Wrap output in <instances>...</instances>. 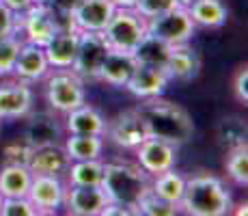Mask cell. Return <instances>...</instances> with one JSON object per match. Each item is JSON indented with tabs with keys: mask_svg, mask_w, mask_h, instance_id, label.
Segmentation results:
<instances>
[{
	"mask_svg": "<svg viewBox=\"0 0 248 216\" xmlns=\"http://www.w3.org/2000/svg\"><path fill=\"white\" fill-rule=\"evenodd\" d=\"M147 33L160 37L162 41L170 43V46H179V43H190L197 33V26H194L188 9L177 7L169 13L147 20Z\"/></svg>",
	"mask_w": 248,
	"mask_h": 216,
	"instance_id": "8",
	"label": "cell"
},
{
	"mask_svg": "<svg viewBox=\"0 0 248 216\" xmlns=\"http://www.w3.org/2000/svg\"><path fill=\"white\" fill-rule=\"evenodd\" d=\"M190 2H192V0H179V7H188Z\"/></svg>",
	"mask_w": 248,
	"mask_h": 216,
	"instance_id": "41",
	"label": "cell"
},
{
	"mask_svg": "<svg viewBox=\"0 0 248 216\" xmlns=\"http://www.w3.org/2000/svg\"><path fill=\"white\" fill-rule=\"evenodd\" d=\"M50 71H52V67L47 63L44 48L35 46V43L22 41L20 54H17L11 78L22 80V83H26V84H35V83H39V80H44Z\"/></svg>",
	"mask_w": 248,
	"mask_h": 216,
	"instance_id": "13",
	"label": "cell"
},
{
	"mask_svg": "<svg viewBox=\"0 0 248 216\" xmlns=\"http://www.w3.org/2000/svg\"><path fill=\"white\" fill-rule=\"evenodd\" d=\"M136 59L132 52H121V50H112L106 54L102 69H99V78L102 83L114 86V89H125L127 80H130L132 71L136 67Z\"/></svg>",
	"mask_w": 248,
	"mask_h": 216,
	"instance_id": "22",
	"label": "cell"
},
{
	"mask_svg": "<svg viewBox=\"0 0 248 216\" xmlns=\"http://www.w3.org/2000/svg\"><path fill=\"white\" fill-rule=\"evenodd\" d=\"M218 143L227 151L246 145V123L240 117H225L218 126Z\"/></svg>",
	"mask_w": 248,
	"mask_h": 216,
	"instance_id": "29",
	"label": "cell"
},
{
	"mask_svg": "<svg viewBox=\"0 0 248 216\" xmlns=\"http://www.w3.org/2000/svg\"><path fill=\"white\" fill-rule=\"evenodd\" d=\"M2 2L7 4L13 13H17V16H20V13H24L26 9H31L32 4H35V0H2Z\"/></svg>",
	"mask_w": 248,
	"mask_h": 216,
	"instance_id": "39",
	"label": "cell"
},
{
	"mask_svg": "<svg viewBox=\"0 0 248 216\" xmlns=\"http://www.w3.org/2000/svg\"><path fill=\"white\" fill-rule=\"evenodd\" d=\"M138 115L142 117L149 136L162 138V141L170 143V145L179 147L192 138L194 134V123L190 113L184 106L175 102H169L160 95V98H149L140 100L136 106Z\"/></svg>",
	"mask_w": 248,
	"mask_h": 216,
	"instance_id": "1",
	"label": "cell"
},
{
	"mask_svg": "<svg viewBox=\"0 0 248 216\" xmlns=\"http://www.w3.org/2000/svg\"><path fill=\"white\" fill-rule=\"evenodd\" d=\"M177 7H179V0H138L134 9L145 20H151V17H158L162 13H169Z\"/></svg>",
	"mask_w": 248,
	"mask_h": 216,
	"instance_id": "34",
	"label": "cell"
},
{
	"mask_svg": "<svg viewBox=\"0 0 248 216\" xmlns=\"http://www.w3.org/2000/svg\"><path fill=\"white\" fill-rule=\"evenodd\" d=\"M61 17L47 2H35L17 16V35L22 41L44 48L59 33Z\"/></svg>",
	"mask_w": 248,
	"mask_h": 216,
	"instance_id": "6",
	"label": "cell"
},
{
	"mask_svg": "<svg viewBox=\"0 0 248 216\" xmlns=\"http://www.w3.org/2000/svg\"><path fill=\"white\" fill-rule=\"evenodd\" d=\"M26 197L39 214H56L61 208H65L67 184L63 182V177L56 175H32Z\"/></svg>",
	"mask_w": 248,
	"mask_h": 216,
	"instance_id": "9",
	"label": "cell"
},
{
	"mask_svg": "<svg viewBox=\"0 0 248 216\" xmlns=\"http://www.w3.org/2000/svg\"><path fill=\"white\" fill-rule=\"evenodd\" d=\"M233 91H235V98L240 100L242 104L248 102V67H240V71L235 74V80H233Z\"/></svg>",
	"mask_w": 248,
	"mask_h": 216,
	"instance_id": "37",
	"label": "cell"
},
{
	"mask_svg": "<svg viewBox=\"0 0 248 216\" xmlns=\"http://www.w3.org/2000/svg\"><path fill=\"white\" fill-rule=\"evenodd\" d=\"M20 48H22L20 35L0 37V78H11Z\"/></svg>",
	"mask_w": 248,
	"mask_h": 216,
	"instance_id": "31",
	"label": "cell"
},
{
	"mask_svg": "<svg viewBox=\"0 0 248 216\" xmlns=\"http://www.w3.org/2000/svg\"><path fill=\"white\" fill-rule=\"evenodd\" d=\"M102 190L110 203L130 208L136 214V205L151 190V175L138 166V162H104Z\"/></svg>",
	"mask_w": 248,
	"mask_h": 216,
	"instance_id": "2",
	"label": "cell"
},
{
	"mask_svg": "<svg viewBox=\"0 0 248 216\" xmlns=\"http://www.w3.org/2000/svg\"><path fill=\"white\" fill-rule=\"evenodd\" d=\"M78 43L80 31L76 26L59 28V33L44 46V52L52 69H71L76 54H78Z\"/></svg>",
	"mask_w": 248,
	"mask_h": 216,
	"instance_id": "16",
	"label": "cell"
},
{
	"mask_svg": "<svg viewBox=\"0 0 248 216\" xmlns=\"http://www.w3.org/2000/svg\"><path fill=\"white\" fill-rule=\"evenodd\" d=\"M71 165L67 151H65L63 143H54V145L35 147L31 160H28V169L32 175H56L65 177Z\"/></svg>",
	"mask_w": 248,
	"mask_h": 216,
	"instance_id": "18",
	"label": "cell"
},
{
	"mask_svg": "<svg viewBox=\"0 0 248 216\" xmlns=\"http://www.w3.org/2000/svg\"><path fill=\"white\" fill-rule=\"evenodd\" d=\"M69 160H93L102 158L104 153V136L95 134H67L63 141Z\"/></svg>",
	"mask_w": 248,
	"mask_h": 216,
	"instance_id": "25",
	"label": "cell"
},
{
	"mask_svg": "<svg viewBox=\"0 0 248 216\" xmlns=\"http://www.w3.org/2000/svg\"><path fill=\"white\" fill-rule=\"evenodd\" d=\"M32 151H35V147H32L24 136L13 138V141H9L7 145L2 147L4 165H26L28 166V160H31Z\"/></svg>",
	"mask_w": 248,
	"mask_h": 216,
	"instance_id": "33",
	"label": "cell"
},
{
	"mask_svg": "<svg viewBox=\"0 0 248 216\" xmlns=\"http://www.w3.org/2000/svg\"><path fill=\"white\" fill-rule=\"evenodd\" d=\"M106 117L97 108L89 106L87 102L82 106L65 113V132L67 134H95V136H106Z\"/></svg>",
	"mask_w": 248,
	"mask_h": 216,
	"instance_id": "21",
	"label": "cell"
},
{
	"mask_svg": "<svg viewBox=\"0 0 248 216\" xmlns=\"http://www.w3.org/2000/svg\"><path fill=\"white\" fill-rule=\"evenodd\" d=\"M32 182V173L26 165H4L0 169V195L2 199L26 197Z\"/></svg>",
	"mask_w": 248,
	"mask_h": 216,
	"instance_id": "24",
	"label": "cell"
},
{
	"mask_svg": "<svg viewBox=\"0 0 248 216\" xmlns=\"http://www.w3.org/2000/svg\"><path fill=\"white\" fill-rule=\"evenodd\" d=\"M170 50L173 46L166 41H162L160 37L147 33L140 39V43L134 48V59L136 63H145V65H155V67H166V61L170 56Z\"/></svg>",
	"mask_w": 248,
	"mask_h": 216,
	"instance_id": "26",
	"label": "cell"
},
{
	"mask_svg": "<svg viewBox=\"0 0 248 216\" xmlns=\"http://www.w3.org/2000/svg\"><path fill=\"white\" fill-rule=\"evenodd\" d=\"M186 9L194 26L201 28H220L229 20V11L222 0H192Z\"/></svg>",
	"mask_w": 248,
	"mask_h": 216,
	"instance_id": "23",
	"label": "cell"
},
{
	"mask_svg": "<svg viewBox=\"0 0 248 216\" xmlns=\"http://www.w3.org/2000/svg\"><path fill=\"white\" fill-rule=\"evenodd\" d=\"M110 203L102 186H67L65 208L74 216H104V210Z\"/></svg>",
	"mask_w": 248,
	"mask_h": 216,
	"instance_id": "14",
	"label": "cell"
},
{
	"mask_svg": "<svg viewBox=\"0 0 248 216\" xmlns=\"http://www.w3.org/2000/svg\"><path fill=\"white\" fill-rule=\"evenodd\" d=\"M7 35H17V13H13L0 0V37Z\"/></svg>",
	"mask_w": 248,
	"mask_h": 216,
	"instance_id": "36",
	"label": "cell"
},
{
	"mask_svg": "<svg viewBox=\"0 0 248 216\" xmlns=\"http://www.w3.org/2000/svg\"><path fill=\"white\" fill-rule=\"evenodd\" d=\"M35 2H46V0H35Z\"/></svg>",
	"mask_w": 248,
	"mask_h": 216,
	"instance_id": "43",
	"label": "cell"
},
{
	"mask_svg": "<svg viewBox=\"0 0 248 216\" xmlns=\"http://www.w3.org/2000/svg\"><path fill=\"white\" fill-rule=\"evenodd\" d=\"M28 123L26 130H24L22 136L31 143L32 147H46V145H54V143H61L63 138V123L56 117L54 113H28Z\"/></svg>",
	"mask_w": 248,
	"mask_h": 216,
	"instance_id": "17",
	"label": "cell"
},
{
	"mask_svg": "<svg viewBox=\"0 0 248 216\" xmlns=\"http://www.w3.org/2000/svg\"><path fill=\"white\" fill-rule=\"evenodd\" d=\"M35 95L31 84L22 80L0 84V121L2 119H24L32 110Z\"/></svg>",
	"mask_w": 248,
	"mask_h": 216,
	"instance_id": "15",
	"label": "cell"
},
{
	"mask_svg": "<svg viewBox=\"0 0 248 216\" xmlns=\"http://www.w3.org/2000/svg\"><path fill=\"white\" fill-rule=\"evenodd\" d=\"M233 199L222 180L212 173H197L186 180L179 210L192 216H225L231 212Z\"/></svg>",
	"mask_w": 248,
	"mask_h": 216,
	"instance_id": "3",
	"label": "cell"
},
{
	"mask_svg": "<svg viewBox=\"0 0 248 216\" xmlns=\"http://www.w3.org/2000/svg\"><path fill=\"white\" fill-rule=\"evenodd\" d=\"M179 212H181L179 205L160 199V197L154 195L151 190L142 197L136 205V214H142V216H175Z\"/></svg>",
	"mask_w": 248,
	"mask_h": 216,
	"instance_id": "32",
	"label": "cell"
},
{
	"mask_svg": "<svg viewBox=\"0 0 248 216\" xmlns=\"http://www.w3.org/2000/svg\"><path fill=\"white\" fill-rule=\"evenodd\" d=\"M184 188H186V177L181 175L179 171H175V166L164 173H158V175H154V180H151V193L158 195L160 199L169 201V203H175V205L181 203Z\"/></svg>",
	"mask_w": 248,
	"mask_h": 216,
	"instance_id": "27",
	"label": "cell"
},
{
	"mask_svg": "<svg viewBox=\"0 0 248 216\" xmlns=\"http://www.w3.org/2000/svg\"><path fill=\"white\" fill-rule=\"evenodd\" d=\"M0 210H2V195H0Z\"/></svg>",
	"mask_w": 248,
	"mask_h": 216,
	"instance_id": "42",
	"label": "cell"
},
{
	"mask_svg": "<svg viewBox=\"0 0 248 216\" xmlns=\"http://www.w3.org/2000/svg\"><path fill=\"white\" fill-rule=\"evenodd\" d=\"M47 4H50L52 9H54L59 16H67V17H71L74 16V11L80 7V2L82 0H46Z\"/></svg>",
	"mask_w": 248,
	"mask_h": 216,
	"instance_id": "38",
	"label": "cell"
},
{
	"mask_svg": "<svg viewBox=\"0 0 248 216\" xmlns=\"http://www.w3.org/2000/svg\"><path fill=\"white\" fill-rule=\"evenodd\" d=\"M227 175L237 186H248V147L240 145L227 151Z\"/></svg>",
	"mask_w": 248,
	"mask_h": 216,
	"instance_id": "30",
	"label": "cell"
},
{
	"mask_svg": "<svg viewBox=\"0 0 248 216\" xmlns=\"http://www.w3.org/2000/svg\"><path fill=\"white\" fill-rule=\"evenodd\" d=\"M0 216H39V212L28 197H11V199H2Z\"/></svg>",
	"mask_w": 248,
	"mask_h": 216,
	"instance_id": "35",
	"label": "cell"
},
{
	"mask_svg": "<svg viewBox=\"0 0 248 216\" xmlns=\"http://www.w3.org/2000/svg\"><path fill=\"white\" fill-rule=\"evenodd\" d=\"M147 35V20L136 9H114L110 22L104 28L108 46L112 50L134 52V48Z\"/></svg>",
	"mask_w": 248,
	"mask_h": 216,
	"instance_id": "5",
	"label": "cell"
},
{
	"mask_svg": "<svg viewBox=\"0 0 248 216\" xmlns=\"http://www.w3.org/2000/svg\"><path fill=\"white\" fill-rule=\"evenodd\" d=\"M106 136L123 150H136L145 138H149V130L138 115V110L132 108L125 113H119L106 123Z\"/></svg>",
	"mask_w": 248,
	"mask_h": 216,
	"instance_id": "10",
	"label": "cell"
},
{
	"mask_svg": "<svg viewBox=\"0 0 248 216\" xmlns=\"http://www.w3.org/2000/svg\"><path fill=\"white\" fill-rule=\"evenodd\" d=\"M136 162L145 173L151 177L164 173L175 166V158H177V147L170 143L162 141V138L149 136L136 147Z\"/></svg>",
	"mask_w": 248,
	"mask_h": 216,
	"instance_id": "11",
	"label": "cell"
},
{
	"mask_svg": "<svg viewBox=\"0 0 248 216\" xmlns=\"http://www.w3.org/2000/svg\"><path fill=\"white\" fill-rule=\"evenodd\" d=\"M164 69L170 80L190 83L201 74V56L190 43H179V46H173Z\"/></svg>",
	"mask_w": 248,
	"mask_h": 216,
	"instance_id": "20",
	"label": "cell"
},
{
	"mask_svg": "<svg viewBox=\"0 0 248 216\" xmlns=\"http://www.w3.org/2000/svg\"><path fill=\"white\" fill-rule=\"evenodd\" d=\"M114 2L112 0H82L80 7L74 11L71 22L78 31H89V33H104L106 24L110 22L114 13Z\"/></svg>",
	"mask_w": 248,
	"mask_h": 216,
	"instance_id": "19",
	"label": "cell"
},
{
	"mask_svg": "<svg viewBox=\"0 0 248 216\" xmlns=\"http://www.w3.org/2000/svg\"><path fill=\"white\" fill-rule=\"evenodd\" d=\"M117 9H134L138 0H112Z\"/></svg>",
	"mask_w": 248,
	"mask_h": 216,
	"instance_id": "40",
	"label": "cell"
},
{
	"mask_svg": "<svg viewBox=\"0 0 248 216\" xmlns=\"http://www.w3.org/2000/svg\"><path fill=\"white\" fill-rule=\"evenodd\" d=\"M46 102L54 113H69L87 102L84 80L71 69H56L46 76Z\"/></svg>",
	"mask_w": 248,
	"mask_h": 216,
	"instance_id": "4",
	"label": "cell"
},
{
	"mask_svg": "<svg viewBox=\"0 0 248 216\" xmlns=\"http://www.w3.org/2000/svg\"><path fill=\"white\" fill-rule=\"evenodd\" d=\"M108 52H110V46H108L104 33L80 31L78 54L71 65V71H76L82 80H97Z\"/></svg>",
	"mask_w": 248,
	"mask_h": 216,
	"instance_id": "7",
	"label": "cell"
},
{
	"mask_svg": "<svg viewBox=\"0 0 248 216\" xmlns=\"http://www.w3.org/2000/svg\"><path fill=\"white\" fill-rule=\"evenodd\" d=\"M169 83H170V78L164 67L138 63L134 67V71H132L130 80H127L125 89L138 100H149V98H160V95H164Z\"/></svg>",
	"mask_w": 248,
	"mask_h": 216,
	"instance_id": "12",
	"label": "cell"
},
{
	"mask_svg": "<svg viewBox=\"0 0 248 216\" xmlns=\"http://www.w3.org/2000/svg\"><path fill=\"white\" fill-rule=\"evenodd\" d=\"M104 175V162L99 158L93 160H71L67 173V186H99Z\"/></svg>",
	"mask_w": 248,
	"mask_h": 216,
	"instance_id": "28",
	"label": "cell"
}]
</instances>
